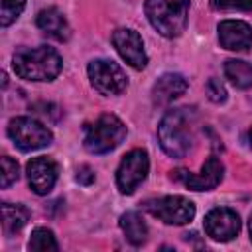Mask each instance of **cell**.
Wrapping results in <instances>:
<instances>
[{
    "label": "cell",
    "instance_id": "d6986e66",
    "mask_svg": "<svg viewBox=\"0 0 252 252\" xmlns=\"http://www.w3.org/2000/svg\"><path fill=\"white\" fill-rule=\"evenodd\" d=\"M28 246H30V250H35V252H55V250H59V244H57L53 232L47 230V228H35L32 232V238H30Z\"/></svg>",
    "mask_w": 252,
    "mask_h": 252
},
{
    "label": "cell",
    "instance_id": "ffe728a7",
    "mask_svg": "<svg viewBox=\"0 0 252 252\" xmlns=\"http://www.w3.org/2000/svg\"><path fill=\"white\" fill-rule=\"evenodd\" d=\"M26 0H0V24L6 28L10 26L24 10Z\"/></svg>",
    "mask_w": 252,
    "mask_h": 252
},
{
    "label": "cell",
    "instance_id": "7a4b0ae2",
    "mask_svg": "<svg viewBox=\"0 0 252 252\" xmlns=\"http://www.w3.org/2000/svg\"><path fill=\"white\" fill-rule=\"evenodd\" d=\"M193 120L191 108H173L165 112L158 126V138L163 152L171 158H183L193 146Z\"/></svg>",
    "mask_w": 252,
    "mask_h": 252
},
{
    "label": "cell",
    "instance_id": "7402d4cb",
    "mask_svg": "<svg viewBox=\"0 0 252 252\" xmlns=\"http://www.w3.org/2000/svg\"><path fill=\"white\" fill-rule=\"evenodd\" d=\"M211 4L215 10H252V0H211Z\"/></svg>",
    "mask_w": 252,
    "mask_h": 252
},
{
    "label": "cell",
    "instance_id": "30bf717a",
    "mask_svg": "<svg viewBox=\"0 0 252 252\" xmlns=\"http://www.w3.org/2000/svg\"><path fill=\"white\" fill-rule=\"evenodd\" d=\"M240 230V219L232 209L217 207L205 217V232L219 242L232 240Z\"/></svg>",
    "mask_w": 252,
    "mask_h": 252
},
{
    "label": "cell",
    "instance_id": "e0dca14e",
    "mask_svg": "<svg viewBox=\"0 0 252 252\" xmlns=\"http://www.w3.org/2000/svg\"><path fill=\"white\" fill-rule=\"evenodd\" d=\"M30 219V213L26 207L22 205H12V203H4L2 205V226L6 234H14L18 230H22L26 226Z\"/></svg>",
    "mask_w": 252,
    "mask_h": 252
},
{
    "label": "cell",
    "instance_id": "ac0fdd59",
    "mask_svg": "<svg viewBox=\"0 0 252 252\" xmlns=\"http://www.w3.org/2000/svg\"><path fill=\"white\" fill-rule=\"evenodd\" d=\"M224 75L238 89H250L252 87V65L246 61L228 59L224 63Z\"/></svg>",
    "mask_w": 252,
    "mask_h": 252
},
{
    "label": "cell",
    "instance_id": "8992f818",
    "mask_svg": "<svg viewBox=\"0 0 252 252\" xmlns=\"http://www.w3.org/2000/svg\"><path fill=\"white\" fill-rule=\"evenodd\" d=\"M144 209L152 217L163 220L165 224H187L195 217V205L189 199L179 197V195L150 199L144 203Z\"/></svg>",
    "mask_w": 252,
    "mask_h": 252
},
{
    "label": "cell",
    "instance_id": "8fae6325",
    "mask_svg": "<svg viewBox=\"0 0 252 252\" xmlns=\"http://www.w3.org/2000/svg\"><path fill=\"white\" fill-rule=\"evenodd\" d=\"M112 43L116 47V51L120 53V57L134 69H144L148 63L146 51H144V41L140 37L138 32L128 30V28H120L112 33Z\"/></svg>",
    "mask_w": 252,
    "mask_h": 252
},
{
    "label": "cell",
    "instance_id": "277c9868",
    "mask_svg": "<svg viewBox=\"0 0 252 252\" xmlns=\"http://www.w3.org/2000/svg\"><path fill=\"white\" fill-rule=\"evenodd\" d=\"M126 138L124 122L114 114H100L94 122L85 126L83 144L91 154H106Z\"/></svg>",
    "mask_w": 252,
    "mask_h": 252
},
{
    "label": "cell",
    "instance_id": "603a6c76",
    "mask_svg": "<svg viewBox=\"0 0 252 252\" xmlns=\"http://www.w3.org/2000/svg\"><path fill=\"white\" fill-rule=\"evenodd\" d=\"M207 94H209V98L213 100V102H224L226 100V89H224V85L219 81V79H209L207 81Z\"/></svg>",
    "mask_w": 252,
    "mask_h": 252
},
{
    "label": "cell",
    "instance_id": "6da1fadb",
    "mask_svg": "<svg viewBox=\"0 0 252 252\" xmlns=\"http://www.w3.org/2000/svg\"><path fill=\"white\" fill-rule=\"evenodd\" d=\"M12 67L20 79L26 81H53L63 67L59 53L47 45L20 47L14 53Z\"/></svg>",
    "mask_w": 252,
    "mask_h": 252
},
{
    "label": "cell",
    "instance_id": "484cf974",
    "mask_svg": "<svg viewBox=\"0 0 252 252\" xmlns=\"http://www.w3.org/2000/svg\"><path fill=\"white\" fill-rule=\"evenodd\" d=\"M248 140H250V146H252V128H250V132H248Z\"/></svg>",
    "mask_w": 252,
    "mask_h": 252
},
{
    "label": "cell",
    "instance_id": "2e32d148",
    "mask_svg": "<svg viewBox=\"0 0 252 252\" xmlns=\"http://www.w3.org/2000/svg\"><path fill=\"white\" fill-rule=\"evenodd\" d=\"M120 228L124 230L128 242L134 244V246L144 244L146 238H148V226H146L144 219L136 211H128V213H124L120 217Z\"/></svg>",
    "mask_w": 252,
    "mask_h": 252
},
{
    "label": "cell",
    "instance_id": "cb8c5ba5",
    "mask_svg": "<svg viewBox=\"0 0 252 252\" xmlns=\"http://www.w3.org/2000/svg\"><path fill=\"white\" fill-rule=\"evenodd\" d=\"M77 181H81V183H85V185L93 183V181H94V173L91 171V167L83 165V167L77 171Z\"/></svg>",
    "mask_w": 252,
    "mask_h": 252
},
{
    "label": "cell",
    "instance_id": "7c38bea8",
    "mask_svg": "<svg viewBox=\"0 0 252 252\" xmlns=\"http://www.w3.org/2000/svg\"><path fill=\"white\" fill-rule=\"evenodd\" d=\"M26 173L32 191L37 195H47L57 181V163L51 158L39 156L28 161Z\"/></svg>",
    "mask_w": 252,
    "mask_h": 252
},
{
    "label": "cell",
    "instance_id": "ba28073f",
    "mask_svg": "<svg viewBox=\"0 0 252 252\" xmlns=\"http://www.w3.org/2000/svg\"><path fill=\"white\" fill-rule=\"evenodd\" d=\"M148 169H150V159H148V154L144 150H132L128 152L118 169H116V185H118V191L124 193V195H130L136 191V187L146 179L148 175Z\"/></svg>",
    "mask_w": 252,
    "mask_h": 252
},
{
    "label": "cell",
    "instance_id": "d4e9b609",
    "mask_svg": "<svg viewBox=\"0 0 252 252\" xmlns=\"http://www.w3.org/2000/svg\"><path fill=\"white\" fill-rule=\"evenodd\" d=\"M248 232H250V240H252V213H250V219H248Z\"/></svg>",
    "mask_w": 252,
    "mask_h": 252
},
{
    "label": "cell",
    "instance_id": "5b68a950",
    "mask_svg": "<svg viewBox=\"0 0 252 252\" xmlns=\"http://www.w3.org/2000/svg\"><path fill=\"white\" fill-rule=\"evenodd\" d=\"M8 136L14 142V146L22 152H33V150L45 148L53 140V134L49 132V128L30 116L12 118L8 124Z\"/></svg>",
    "mask_w": 252,
    "mask_h": 252
},
{
    "label": "cell",
    "instance_id": "5bb4252c",
    "mask_svg": "<svg viewBox=\"0 0 252 252\" xmlns=\"http://www.w3.org/2000/svg\"><path fill=\"white\" fill-rule=\"evenodd\" d=\"M185 91H187V81H185L183 75H179V73H165V75H161L154 83L152 100H154V104L163 106V104H169L175 98H179Z\"/></svg>",
    "mask_w": 252,
    "mask_h": 252
},
{
    "label": "cell",
    "instance_id": "9a60e30c",
    "mask_svg": "<svg viewBox=\"0 0 252 252\" xmlns=\"http://www.w3.org/2000/svg\"><path fill=\"white\" fill-rule=\"evenodd\" d=\"M35 24H37V28L45 35H49V37H53L57 41H67L71 37L69 22L65 20V16L57 8H45V10H41L37 14V18H35Z\"/></svg>",
    "mask_w": 252,
    "mask_h": 252
},
{
    "label": "cell",
    "instance_id": "3957f363",
    "mask_svg": "<svg viewBox=\"0 0 252 252\" xmlns=\"http://www.w3.org/2000/svg\"><path fill=\"white\" fill-rule=\"evenodd\" d=\"M146 16L163 37H177L189 16V0H146Z\"/></svg>",
    "mask_w": 252,
    "mask_h": 252
},
{
    "label": "cell",
    "instance_id": "44dd1931",
    "mask_svg": "<svg viewBox=\"0 0 252 252\" xmlns=\"http://www.w3.org/2000/svg\"><path fill=\"white\" fill-rule=\"evenodd\" d=\"M20 169H18V163L12 159V158H8V156H4L2 158V177H0V187L2 189H8L16 179H18V173Z\"/></svg>",
    "mask_w": 252,
    "mask_h": 252
},
{
    "label": "cell",
    "instance_id": "52a82bcc",
    "mask_svg": "<svg viewBox=\"0 0 252 252\" xmlns=\"http://www.w3.org/2000/svg\"><path fill=\"white\" fill-rule=\"evenodd\" d=\"M91 85L100 94H122L128 87L126 75L114 61L108 59H94L87 67Z\"/></svg>",
    "mask_w": 252,
    "mask_h": 252
},
{
    "label": "cell",
    "instance_id": "9c48e42d",
    "mask_svg": "<svg viewBox=\"0 0 252 252\" xmlns=\"http://www.w3.org/2000/svg\"><path fill=\"white\" fill-rule=\"evenodd\" d=\"M222 171H224V167H222L220 159L215 158V156H211L203 163V167H201L199 173H191L187 169H175L171 173V177H175L177 181H181L191 191H211V189H215L220 183Z\"/></svg>",
    "mask_w": 252,
    "mask_h": 252
},
{
    "label": "cell",
    "instance_id": "4fadbf2b",
    "mask_svg": "<svg viewBox=\"0 0 252 252\" xmlns=\"http://www.w3.org/2000/svg\"><path fill=\"white\" fill-rule=\"evenodd\" d=\"M219 41L228 51H248L252 47V28L240 20H224L219 24Z\"/></svg>",
    "mask_w": 252,
    "mask_h": 252
}]
</instances>
